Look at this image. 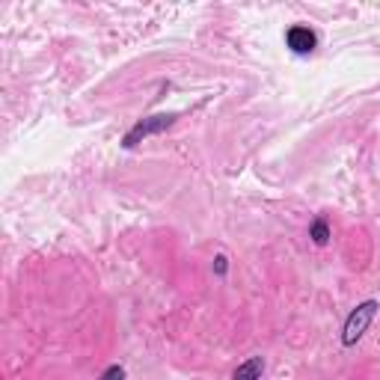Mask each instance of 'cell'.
Returning a JSON list of instances; mask_svg holds the SVG:
<instances>
[{"instance_id": "1", "label": "cell", "mask_w": 380, "mask_h": 380, "mask_svg": "<svg viewBox=\"0 0 380 380\" xmlns=\"http://www.w3.org/2000/svg\"><path fill=\"white\" fill-rule=\"evenodd\" d=\"M377 309H380V303L377 300H362L351 315H348V321H344V330H342V344L344 348H354V344L366 336V330L371 327V321H374V315H377Z\"/></svg>"}, {"instance_id": "5", "label": "cell", "mask_w": 380, "mask_h": 380, "mask_svg": "<svg viewBox=\"0 0 380 380\" xmlns=\"http://www.w3.org/2000/svg\"><path fill=\"white\" fill-rule=\"evenodd\" d=\"M309 238L315 241L318 246H324L327 241H330V223L324 220V217H318V220H312V226H309Z\"/></svg>"}, {"instance_id": "6", "label": "cell", "mask_w": 380, "mask_h": 380, "mask_svg": "<svg viewBox=\"0 0 380 380\" xmlns=\"http://www.w3.org/2000/svg\"><path fill=\"white\" fill-rule=\"evenodd\" d=\"M98 380H125V369H122V366H110Z\"/></svg>"}, {"instance_id": "2", "label": "cell", "mask_w": 380, "mask_h": 380, "mask_svg": "<svg viewBox=\"0 0 380 380\" xmlns=\"http://www.w3.org/2000/svg\"><path fill=\"white\" fill-rule=\"evenodd\" d=\"M175 113H158V116H148V119H140L134 128L125 134V140H122V146L125 148H134L137 143H143L146 137H152V134H161V131H167V128H173L175 125Z\"/></svg>"}, {"instance_id": "7", "label": "cell", "mask_w": 380, "mask_h": 380, "mask_svg": "<svg viewBox=\"0 0 380 380\" xmlns=\"http://www.w3.org/2000/svg\"><path fill=\"white\" fill-rule=\"evenodd\" d=\"M226 271H229V259L226 256H217V259H214V273L226 276Z\"/></svg>"}, {"instance_id": "4", "label": "cell", "mask_w": 380, "mask_h": 380, "mask_svg": "<svg viewBox=\"0 0 380 380\" xmlns=\"http://www.w3.org/2000/svg\"><path fill=\"white\" fill-rule=\"evenodd\" d=\"M261 374H264V359L261 357H250L232 371V380H261Z\"/></svg>"}, {"instance_id": "3", "label": "cell", "mask_w": 380, "mask_h": 380, "mask_svg": "<svg viewBox=\"0 0 380 380\" xmlns=\"http://www.w3.org/2000/svg\"><path fill=\"white\" fill-rule=\"evenodd\" d=\"M286 45L294 54H312L318 48V36H315V30H309L306 24H291L286 30Z\"/></svg>"}]
</instances>
